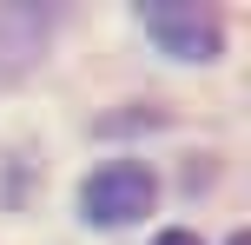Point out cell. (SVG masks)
Wrapping results in <instances>:
<instances>
[{
  "label": "cell",
  "mask_w": 251,
  "mask_h": 245,
  "mask_svg": "<svg viewBox=\"0 0 251 245\" xmlns=\"http://www.w3.org/2000/svg\"><path fill=\"white\" fill-rule=\"evenodd\" d=\"M152 199H159V179H152L139 159H113V166H100L79 186V206H86L93 225H126V219H139V212H152Z\"/></svg>",
  "instance_id": "obj_1"
},
{
  "label": "cell",
  "mask_w": 251,
  "mask_h": 245,
  "mask_svg": "<svg viewBox=\"0 0 251 245\" xmlns=\"http://www.w3.org/2000/svg\"><path fill=\"white\" fill-rule=\"evenodd\" d=\"M139 20H146V33L172 60H218V40H225L218 13H205V7H146Z\"/></svg>",
  "instance_id": "obj_2"
},
{
  "label": "cell",
  "mask_w": 251,
  "mask_h": 245,
  "mask_svg": "<svg viewBox=\"0 0 251 245\" xmlns=\"http://www.w3.org/2000/svg\"><path fill=\"white\" fill-rule=\"evenodd\" d=\"M159 245H199L192 232H159Z\"/></svg>",
  "instance_id": "obj_3"
},
{
  "label": "cell",
  "mask_w": 251,
  "mask_h": 245,
  "mask_svg": "<svg viewBox=\"0 0 251 245\" xmlns=\"http://www.w3.org/2000/svg\"><path fill=\"white\" fill-rule=\"evenodd\" d=\"M231 245H251V239H245V232H231Z\"/></svg>",
  "instance_id": "obj_4"
}]
</instances>
